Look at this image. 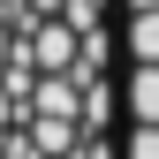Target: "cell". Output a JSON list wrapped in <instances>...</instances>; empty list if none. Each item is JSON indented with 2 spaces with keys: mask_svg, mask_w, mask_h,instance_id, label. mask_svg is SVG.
I'll return each instance as SVG.
<instances>
[{
  "mask_svg": "<svg viewBox=\"0 0 159 159\" xmlns=\"http://www.w3.org/2000/svg\"><path fill=\"white\" fill-rule=\"evenodd\" d=\"M121 8H129V15H144V8H159V0H121Z\"/></svg>",
  "mask_w": 159,
  "mask_h": 159,
  "instance_id": "2",
  "label": "cell"
},
{
  "mask_svg": "<svg viewBox=\"0 0 159 159\" xmlns=\"http://www.w3.org/2000/svg\"><path fill=\"white\" fill-rule=\"evenodd\" d=\"M121 159H159V121H129L121 129Z\"/></svg>",
  "mask_w": 159,
  "mask_h": 159,
  "instance_id": "1",
  "label": "cell"
}]
</instances>
